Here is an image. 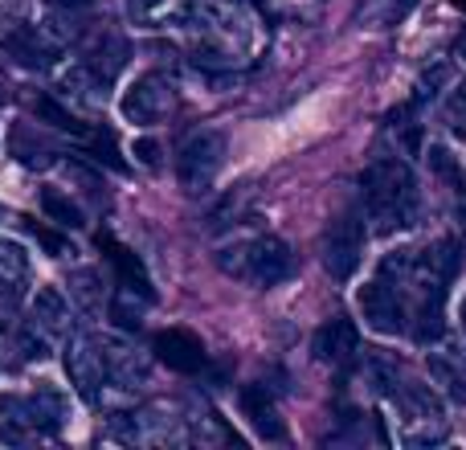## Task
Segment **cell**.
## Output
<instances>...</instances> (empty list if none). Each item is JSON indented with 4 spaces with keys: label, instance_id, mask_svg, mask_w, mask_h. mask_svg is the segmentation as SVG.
<instances>
[{
    "label": "cell",
    "instance_id": "cell-3",
    "mask_svg": "<svg viewBox=\"0 0 466 450\" xmlns=\"http://www.w3.org/2000/svg\"><path fill=\"white\" fill-rule=\"evenodd\" d=\"M218 271L229 274L238 282H249V287H279L295 274V254L282 238H241L229 241V246L218 250Z\"/></svg>",
    "mask_w": 466,
    "mask_h": 450
},
{
    "label": "cell",
    "instance_id": "cell-13",
    "mask_svg": "<svg viewBox=\"0 0 466 450\" xmlns=\"http://www.w3.org/2000/svg\"><path fill=\"white\" fill-rule=\"evenodd\" d=\"M25 323H33V328L49 340H66L70 336V303H66V295L57 287H37Z\"/></svg>",
    "mask_w": 466,
    "mask_h": 450
},
{
    "label": "cell",
    "instance_id": "cell-16",
    "mask_svg": "<svg viewBox=\"0 0 466 450\" xmlns=\"http://www.w3.org/2000/svg\"><path fill=\"white\" fill-rule=\"evenodd\" d=\"M25 414H29L33 435H57L70 422V402L54 385H41L37 394L25 397Z\"/></svg>",
    "mask_w": 466,
    "mask_h": 450
},
{
    "label": "cell",
    "instance_id": "cell-34",
    "mask_svg": "<svg viewBox=\"0 0 466 450\" xmlns=\"http://www.w3.org/2000/svg\"><path fill=\"white\" fill-rule=\"evenodd\" d=\"M462 5H466V0H462Z\"/></svg>",
    "mask_w": 466,
    "mask_h": 450
},
{
    "label": "cell",
    "instance_id": "cell-14",
    "mask_svg": "<svg viewBox=\"0 0 466 450\" xmlns=\"http://www.w3.org/2000/svg\"><path fill=\"white\" fill-rule=\"evenodd\" d=\"M193 0H127V16L139 29H177L193 21Z\"/></svg>",
    "mask_w": 466,
    "mask_h": 450
},
{
    "label": "cell",
    "instance_id": "cell-9",
    "mask_svg": "<svg viewBox=\"0 0 466 450\" xmlns=\"http://www.w3.org/2000/svg\"><path fill=\"white\" fill-rule=\"evenodd\" d=\"M360 258H364V218L348 210L323 230V266H328L331 279L344 282L356 274Z\"/></svg>",
    "mask_w": 466,
    "mask_h": 450
},
{
    "label": "cell",
    "instance_id": "cell-23",
    "mask_svg": "<svg viewBox=\"0 0 466 450\" xmlns=\"http://www.w3.org/2000/svg\"><path fill=\"white\" fill-rule=\"evenodd\" d=\"M8 148H13L16 160H21L25 169H33V172H46V169H54V164H57V152L33 128H25V123H21V128H13Z\"/></svg>",
    "mask_w": 466,
    "mask_h": 450
},
{
    "label": "cell",
    "instance_id": "cell-1",
    "mask_svg": "<svg viewBox=\"0 0 466 450\" xmlns=\"http://www.w3.org/2000/svg\"><path fill=\"white\" fill-rule=\"evenodd\" d=\"M360 193H364V210L369 221L377 225V233H393L405 230L418 218V180H413L410 164L397 156H380L364 169L360 177Z\"/></svg>",
    "mask_w": 466,
    "mask_h": 450
},
{
    "label": "cell",
    "instance_id": "cell-33",
    "mask_svg": "<svg viewBox=\"0 0 466 450\" xmlns=\"http://www.w3.org/2000/svg\"><path fill=\"white\" fill-rule=\"evenodd\" d=\"M462 332H466V299H462Z\"/></svg>",
    "mask_w": 466,
    "mask_h": 450
},
{
    "label": "cell",
    "instance_id": "cell-21",
    "mask_svg": "<svg viewBox=\"0 0 466 450\" xmlns=\"http://www.w3.org/2000/svg\"><path fill=\"white\" fill-rule=\"evenodd\" d=\"M106 348V373H111V381L119 389H136L147 381V361L136 353V348L119 344V340H103Z\"/></svg>",
    "mask_w": 466,
    "mask_h": 450
},
{
    "label": "cell",
    "instance_id": "cell-8",
    "mask_svg": "<svg viewBox=\"0 0 466 450\" xmlns=\"http://www.w3.org/2000/svg\"><path fill=\"white\" fill-rule=\"evenodd\" d=\"M172 111H177V82L160 70L139 74V78L131 82V90L123 95V115H127L131 123H139V128H156V123H164Z\"/></svg>",
    "mask_w": 466,
    "mask_h": 450
},
{
    "label": "cell",
    "instance_id": "cell-10",
    "mask_svg": "<svg viewBox=\"0 0 466 450\" xmlns=\"http://www.w3.org/2000/svg\"><path fill=\"white\" fill-rule=\"evenodd\" d=\"M0 46H5V54L13 57L16 66H25V70H49V66L57 62V54H62L57 37L46 25H16V29L5 33Z\"/></svg>",
    "mask_w": 466,
    "mask_h": 450
},
{
    "label": "cell",
    "instance_id": "cell-11",
    "mask_svg": "<svg viewBox=\"0 0 466 450\" xmlns=\"http://www.w3.org/2000/svg\"><path fill=\"white\" fill-rule=\"evenodd\" d=\"M311 353L319 356L323 364L339 369V364L356 361V353H360V332H356V323H352V320H344V315H339V320L323 323V328L315 332Z\"/></svg>",
    "mask_w": 466,
    "mask_h": 450
},
{
    "label": "cell",
    "instance_id": "cell-5",
    "mask_svg": "<svg viewBox=\"0 0 466 450\" xmlns=\"http://www.w3.org/2000/svg\"><path fill=\"white\" fill-rule=\"evenodd\" d=\"M221 164H226V139H221V131H193V136H185V144L177 148V180L185 193H209L213 180H218Z\"/></svg>",
    "mask_w": 466,
    "mask_h": 450
},
{
    "label": "cell",
    "instance_id": "cell-22",
    "mask_svg": "<svg viewBox=\"0 0 466 450\" xmlns=\"http://www.w3.org/2000/svg\"><path fill=\"white\" fill-rule=\"evenodd\" d=\"M413 5H418V0H360V5H356V25L369 33H385V29H393L397 21H405V16L413 13Z\"/></svg>",
    "mask_w": 466,
    "mask_h": 450
},
{
    "label": "cell",
    "instance_id": "cell-6",
    "mask_svg": "<svg viewBox=\"0 0 466 450\" xmlns=\"http://www.w3.org/2000/svg\"><path fill=\"white\" fill-rule=\"evenodd\" d=\"M62 361H66V377H70L74 394H78L86 405L103 402V389H106V381H111L103 340H95L90 332H74V336H66Z\"/></svg>",
    "mask_w": 466,
    "mask_h": 450
},
{
    "label": "cell",
    "instance_id": "cell-26",
    "mask_svg": "<svg viewBox=\"0 0 466 450\" xmlns=\"http://www.w3.org/2000/svg\"><path fill=\"white\" fill-rule=\"evenodd\" d=\"M70 299L82 307V312H98L103 307V287H98L95 271H74L70 274Z\"/></svg>",
    "mask_w": 466,
    "mask_h": 450
},
{
    "label": "cell",
    "instance_id": "cell-20",
    "mask_svg": "<svg viewBox=\"0 0 466 450\" xmlns=\"http://www.w3.org/2000/svg\"><path fill=\"white\" fill-rule=\"evenodd\" d=\"M98 246L106 250V262L119 271V287H131V291H139L144 299H152V279H147L144 262H139V258L131 254L127 246H119L111 233H103V238H98Z\"/></svg>",
    "mask_w": 466,
    "mask_h": 450
},
{
    "label": "cell",
    "instance_id": "cell-12",
    "mask_svg": "<svg viewBox=\"0 0 466 450\" xmlns=\"http://www.w3.org/2000/svg\"><path fill=\"white\" fill-rule=\"evenodd\" d=\"M57 98L66 107H78V111H103L106 107V78H98L90 66H74V70L62 74L57 82Z\"/></svg>",
    "mask_w": 466,
    "mask_h": 450
},
{
    "label": "cell",
    "instance_id": "cell-29",
    "mask_svg": "<svg viewBox=\"0 0 466 450\" xmlns=\"http://www.w3.org/2000/svg\"><path fill=\"white\" fill-rule=\"evenodd\" d=\"M136 156H139V164H147V169H156V164H160V148H156L152 139H139Z\"/></svg>",
    "mask_w": 466,
    "mask_h": 450
},
{
    "label": "cell",
    "instance_id": "cell-7",
    "mask_svg": "<svg viewBox=\"0 0 466 450\" xmlns=\"http://www.w3.org/2000/svg\"><path fill=\"white\" fill-rule=\"evenodd\" d=\"M356 303H360L364 323H369L377 336H401V332H410V303H405L401 287H393V282L380 279V274L372 282H364Z\"/></svg>",
    "mask_w": 466,
    "mask_h": 450
},
{
    "label": "cell",
    "instance_id": "cell-25",
    "mask_svg": "<svg viewBox=\"0 0 466 450\" xmlns=\"http://www.w3.org/2000/svg\"><path fill=\"white\" fill-rule=\"evenodd\" d=\"M136 295H139V291L119 287V291H115V299H111V320L119 323L123 332H139V323H144V303H147V299H139V303H136Z\"/></svg>",
    "mask_w": 466,
    "mask_h": 450
},
{
    "label": "cell",
    "instance_id": "cell-32",
    "mask_svg": "<svg viewBox=\"0 0 466 450\" xmlns=\"http://www.w3.org/2000/svg\"><path fill=\"white\" fill-rule=\"evenodd\" d=\"M459 54H462V57H466V37H462V41H459Z\"/></svg>",
    "mask_w": 466,
    "mask_h": 450
},
{
    "label": "cell",
    "instance_id": "cell-15",
    "mask_svg": "<svg viewBox=\"0 0 466 450\" xmlns=\"http://www.w3.org/2000/svg\"><path fill=\"white\" fill-rule=\"evenodd\" d=\"M156 356L177 373H197L205 369V344L185 328H168L156 336Z\"/></svg>",
    "mask_w": 466,
    "mask_h": 450
},
{
    "label": "cell",
    "instance_id": "cell-31",
    "mask_svg": "<svg viewBox=\"0 0 466 450\" xmlns=\"http://www.w3.org/2000/svg\"><path fill=\"white\" fill-rule=\"evenodd\" d=\"M49 5H57V8H86L90 0H49Z\"/></svg>",
    "mask_w": 466,
    "mask_h": 450
},
{
    "label": "cell",
    "instance_id": "cell-28",
    "mask_svg": "<svg viewBox=\"0 0 466 450\" xmlns=\"http://www.w3.org/2000/svg\"><path fill=\"white\" fill-rule=\"evenodd\" d=\"M29 230H33V238H37L41 246H46V250H49V254H54V258H66V254H74V246H70V241H66V238H57V233H49L46 225H37V221H33Z\"/></svg>",
    "mask_w": 466,
    "mask_h": 450
},
{
    "label": "cell",
    "instance_id": "cell-19",
    "mask_svg": "<svg viewBox=\"0 0 466 450\" xmlns=\"http://www.w3.org/2000/svg\"><path fill=\"white\" fill-rule=\"evenodd\" d=\"M241 414H246L249 426H254L262 438H270V443H279V438L287 435V426H282V418H279V405L270 402L266 389H258V385L241 389Z\"/></svg>",
    "mask_w": 466,
    "mask_h": 450
},
{
    "label": "cell",
    "instance_id": "cell-2",
    "mask_svg": "<svg viewBox=\"0 0 466 450\" xmlns=\"http://www.w3.org/2000/svg\"><path fill=\"white\" fill-rule=\"evenodd\" d=\"M197 16V66L209 70H233L238 62H246L254 29L249 16L229 0H209V5L193 8Z\"/></svg>",
    "mask_w": 466,
    "mask_h": 450
},
{
    "label": "cell",
    "instance_id": "cell-27",
    "mask_svg": "<svg viewBox=\"0 0 466 450\" xmlns=\"http://www.w3.org/2000/svg\"><path fill=\"white\" fill-rule=\"evenodd\" d=\"M446 123H451V131H459V136H466V78L454 87L451 103H446Z\"/></svg>",
    "mask_w": 466,
    "mask_h": 450
},
{
    "label": "cell",
    "instance_id": "cell-4",
    "mask_svg": "<svg viewBox=\"0 0 466 450\" xmlns=\"http://www.w3.org/2000/svg\"><path fill=\"white\" fill-rule=\"evenodd\" d=\"M397 426H401V443L430 446L446 438V410L442 397L430 385H397Z\"/></svg>",
    "mask_w": 466,
    "mask_h": 450
},
{
    "label": "cell",
    "instance_id": "cell-17",
    "mask_svg": "<svg viewBox=\"0 0 466 450\" xmlns=\"http://www.w3.org/2000/svg\"><path fill=\"white\" fill-rule=\"evenodd\" d=\"M25 279H29V254H25V246L0 238V307H5V312L21 299Z\"/></svg>",
    "mask_w": 466,
    "mask_h": 450
},
{
    "label": "cell",
    "instance_id": "cell-30",
    "mask_svg": "<svg viewBox=\"0 0 466 450\" xmlns=\"http://www.w3.org/2000/svg\"><path fill=\"white\" fill-rule=\"evenodd\" d=\"M459 225H462V233H466V189H459Z\"/></svg>",
    "mask_w": 466,
    "mask_h": 450
},
{
    "label": "cell",
    "instance_id": "cell-24",
    "mask_svg": "<svg viewBox=\"0 0 466 450\" xmlns=\"http://www.w3.org/2000/svg\"><path fill=\"white\" fill-rule=\"evenodd\" d=\"M41 213H46L49 221L66 225V230H78V225H86V221H82V210L66 193H57V189H41Z\"/></svg>",
    "mask_w": 466,
    "mask_h": 450
},
{
    "label": "cell",
    "instance_id": "cell-18",
    "mask_svg": "<svg viewBox=\"0 0 466 450\" xmlns=\"http://www.w3.org/2000/svg\"><path fill=\"white\" fill-rule=\"evenodd\" d=\"M82 66H90L98 78L111 82L115 74L127 66V41L115 37V33H98V37H90L86 46H82Z\"/></svg>",
    "mask_w": 466,
    "mask_h": 450
}]
</instances>
